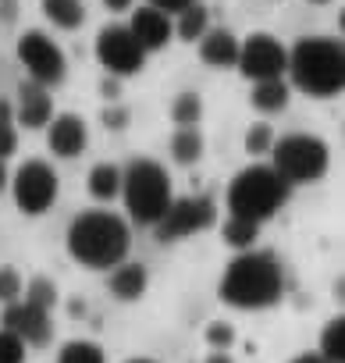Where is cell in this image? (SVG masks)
I'll list each match as a JSON object with an SVG mask.
<instances>
[{
  "mask_svg": "<svg viewBox=\"0 0 345 363\" xmlns=\"http://www.w3.org/2000/svg\"><path fill=\"white\" fill-rule=\"evenodd\" d=\"M64 246L75 264H82L89 271H111L128 257L132 228L114 211H82L72 218Z\"/></svg>",
  "mask_w": 345,
  "mask_h": 363,
  "instance_id": "6da1fadb",
  "label": "cell"
},
{
  "mask_svg": "<svg viewBox=\"0 0 345 363\" xmlns=\"http://www.w3.org/2000/svg\"><path fill=\"white\" fill-rule=\"evenodd\" d=\"M100 118H103V125H107V128H114V132L128 125V111H125V107H107Z\"/></svg>",
  "mask_w": 345,
  "mask_h": 363,
  "instance_id": "d6a6232c",
  "label": "cell"
},
{
  "mask_svg": "<svg viewBox=\"0 0 345 363\" xmlns=\"http://www.w3.org/2000/svg\"><path fill=\"white\" fill-rule=\"evenodd\" d=\"M47 146H50V153L61 157V160L79 157V153L89 146V128H86V121H82L79 114H72V111L54 114V118L47 121Z\"/></svg>",
  "mask_w": 345,
  "mask_h": 363,
  "instance_id": "4fadbf2b",
  "label": "cell"
},
{
  "mask_svg": "<svg viewBox=\"0 0 345 363\" xmlns=\"http://www.w3.org/2000/svg\"><path fill=\"white\" fill-rule=\"evenodd\" d=\"M0 22H4V26L18 22V0H0Z\"/></svg>",
  "mask_w": 345,
  "mask_h": 363,
  "instance_id": "d590c367",
  "label": "cell"
},
{
  "mask_svg": "<svg viewBox=\"0 0 345 363\" xmlns=\"http://www.w3.org/2000/svg\"><path fill=\"white\" fill-rule=\"evenodd\" d=\"M96 61L107 75L114 79H132L146 68V50L135 43V36L128 33V26H103L96 33Z\"/></svg>",
  "mask_w": 345,
  "mask_h": 363,
  "instance_id": "30bf717a",
  "label": "cell"
},
{
  "mask_svg": "<svg viewBox=\"0 0 345 363\" xmlns=\"http://www.w3.org/2000/svg\"><path fill=\"white\" fill-rule=\"evenodd\" d=\"M149 289V271L142 264H128L121 260L118 267H111L107 274V292L118 299V303H139Z\"/></svg>",
  "mask_w": 345,
  "mask_h": 363,
  "instance_id": "2e32d148",
  "label": "cell"
},
{
  "mask_svg": "<svg viewBox=\"0 0 345 363\" xmlns=\"http://www.w3.org/2000/svg\"><path fill=\"white\" fill-rule=\"evenodd\" d=\"M196 47H200V61L210 68L225 72V68H235V61H239V36L232 29H207L196 40Z\"/></svg>",
  "mask_w": 345,
  "mask_h": 363,
  "instance_id": "e0dca14e",
  "label": "cell"
},
{
  "mask_svg": "<svg viewBox=\"0 0 345 363\" xmlns=\"http://www.w3.org/2000/svg\"><path fill=\"white\" fill-rule=\"evenodd\" d=\"M203 132L200 128H175V135H171V160L182 164V167H193L203 160Z\"/></svg>",
  "mask_w": 345,
  "mask_h": 363,
  "instance_id": "7402d4cb",
  "label": "cell"
},
{
  "mask_svg": "<svg viewBox=\"0 0 345 363\" xmlns=\"http://www.w3.org/2000/svg\"><path fill=\"white\" fill-rule=\"evenodd\" d=\"M171 29H175V40H182V43H196V40L210 29V8L200 4V0H193L189 8H182L175 18H171Z\"/></svg>",
  "mask_w": 345,
  "mask_h": 363,
  "instance_id": "d6986e66",
  "label": "cell"
},
{
  "mask_svg": "<svg viewBox=\"0 0 345 363\" xmlns=\"http://www.w3.org/2000/svg\"><path fill=\"white\" fill-rule=\"evenodd\" d=\"M288 86L317 96V100H331L341 96L345 89V47L334 36H299L288 50Z\"/></svg>",
  "mask_w": 345,
  "mask_h": 363,
  "instance_id": "3957f363",
  "label": "cell"
},
{
  "mask_svg": "<svg viewBox=\"0 0 345 363\" xmlns=\"http://www.w3.org/2000/svg\"><path fill=\"white\" fill-rule=\"evenodd\" d=\"M171 200H175V189H171V174L164 164L135 157L128 160V167H121V203L132 225L153 228L171 207Z\"/></svg>",
  "mask_w": 345,
  "mask_h": 363,
  "instance_id": "5b68a950",
  "label": "cell"
},
{
  "mask_svg": "<svg viewBox=\"0 0 345 363\" xmlns=\"http://www.w3.org/2000/svg\"><path fill=\"white\" fill-rule=\"evenodd\" d=\"M149 8H157V11H164V15H179L182 8H189L193 0H146Z\"/></svg>",
  "mask_w": 345,
  "mask_h": 363,
  "instance_id": "836d02e7",
  "label": "cell"
},
{
  "mask_svg": "<svg viewBox=\"0 0 345 363\" xmlns=\"http://www.w3.org/2000/svg\"><path fill=\"white\" fill-rule=\"evenodd\" d=\"M15 54H18L26 75L33 82H40L43 89H57L68 79V54L43 29H26L18 36V43H15Z\"/></svg>",
  "mask_w": 345,
  "mask_h": 363,
  "instance_id": "52a82bcc",
  "label": "cell"
},
{
  "mask_svg": "<svg viewBox=\"0 0 345 363\" xmlns=\"http://www.w3.org/2000/svg\"><path fill=\"white\" fill-rule=\"evenodd\" d=\"M203 338H207V345H210V349H225V352H228V349L235 345V338H239V335H235V328H232V324H225V320H210V324H207V331H203Z\"/></svg>",
  "mask_w": 345,
  "mask_h": 363,
  "instance_id": "f546056e",
  "label": "cell"
},
{
  "mask_svg": "<svg viewBox=\"0 0 345 363\" xmlns=\"http://www.w3.org/2000/svg\"><path fill=\"white\" fill-rule=\"evenodd\" d=\"M8 189L15 196V207L26 214V218H40L47 214L54 203H57V193H61V178L57 171L47 164V160H26L18 164V171L11 174Z\"/></svg>",
  "mask_w": 345,
  "mask_h": 363,
  "instance_id": "ba28073f",
  "label": "cell"
},
{
  "mask_svg": "<svg viewBox=\"0 0 345 363\" xmlns=\"http://www.w3.org/2000/svg\"><path fill=\"white\" fill-rule=\"evenodd\" d=\"M288 196H292V186L271 164H249L232 178L225 207L232 218H246L253 225H264L288 203Z\"/></svg>",
  "mask_w": 345,
  "mask_h": 363,
  "instance_id": "277c9868",
  "label": "cell"
},
{
  "mask_svg": "<svg viewBox=\"0 0 345 363\" xmlns=\"http://www.w3.org/2000/svg\"><path fill=\"white\" fill-rule=\"evenodd\" d=\"M310 4H331V0H310Z\"/></svg>",
  "mask_w": 345,
  "mask_h": 363,
  "instance_id": "7bdbcfd3",
  "label": "cell"
},
{
  "mask_svg": "<svg viewBox=\"0 0 345 363\" xmlns=\"http://www.w3.org/2000/svg\"><path fill=\"white\" fill-rule=\"evenodd\" d=\"M214 225H217V203L210 196H182V200H171V207L153 225V232L157 242H182Z\"/></svg>",
  "mask_w": 345,
  "mask_h": 363,
  "instance_id": "9c48e42d",
  "label": "cell"
},
{
  "mask_svg": "<svg viewBox=\"0 0 345 363\" xmlns=\"http://www.w3.org/2000/svg\"><path fill=\"white\" fill-rule=\"evenodd\" d=\"M40 11H43V18L54 29H64V33H75L86 22V4L82 0H40Z\"/></svg>",
  "mask_w": 345,
  "mask_h": 363,
  "instance_id": "44dd1931",
  "label": "cell"
},
{
  "mask_svg": "<svg viewBox=\"0 0 345 363\" xmlns=\"http://www.w3.org/2000/svg\"><path fill=\"white\" fill-rule=\"evenodd\" d=\"M271 167L288 182V186H313V182H320L331 167V150L320 135L288 132V135L274 139Z\"/></svg>",
  "mask_w": 345,
  "mask_h": 363,
  "instance_id": "8992f818",
  "label": "cell"
},
{
  "mask_svg": "<svg viewBox=\"0 0 345 363\" xmlns=\"http://www.w3.org/2000/svg\"><path fill=\"white\" fill-rule=\"evenodd\" d=\"M86 182H89V196H93V200H100V203H111V200H118V196H121V167H118V164H111V160L93 164Z\"/></svg>",
  "mask_w": 345,
  "mask_h": 363,
  "instance_id": "ffe728a7",
  "label": "cell"
},
{
  "mask_svg": "<svg viewBox=\"0 0 345 363\" xmlns=\"http://www.w3.org/2000/svg\"><path fill=\"white\" fill-rule=\"evenodd\" d=\"M100 93H103V100L118 104V100H121V82H118L114 75H103V82H100Z\"/></svg>",
  "mask_w": 345,
  "mask_h": 363,
  "instance_id": "e575fe53",
  "label": "cell"
},
{
  "mask_svg": "<svg viewBox=\"0 0 345 363\" xmlns=\"http://www.w3.org/2000/svg\"><path fill=\"white\" fill-rule=\"evenodd\" d=\"M221 239L225 246H232L235 253H246V250H256V239H260V225L246 221V218H225L221 225Z\"/></svg>",
  "mask_w": 345,
  "mask_h": 363,
  "instance_id": "603a6c76",
  "label": "cell"
},
{
  "mask_svg": "<svg viewBox=\"0 0 345 363\" xmlns=\"http://www.w3.org/2000/svg\"><path fill=\"white\" fill-rule=\"evenodd\" d=\"M217 296L235 310H271L285 296V271L267 250L235 253L221 274Z\"/></svg>",
  "mask_w": 345,
  "mask_h": 363,
  "instance_id": "7a4b0ae2",
  "label": "cell"
},
{
  "mask_svg": "<svg viewBox=\"0 0 345 363\" xmlns=\"http://www.w3.org/2000/svg\"><path fill=\"white\" fill-rule=\"evenodd\" d=\"M15 125H22V128H47V121L54 118V96H50V89H43L40 82H33V79H26L22 86H18V93H15Z\"/></svg>",
  "mask_w": 345,
  "mask_h": 363,
  "instance_id": "9a60e30c",
  "label": "cell"
},
{
  "mask_svg": "<svg viewBox=\"0 0 345 363\" xmlns=\"http://www.w3.org/2000/svg\"><path fill=\"white\" fill-rule=\"evenodd\" d=\"M128 33H132L135 43L146 50V57L157 54V50H164L171 40H175V29H171V15H164V11H157V8H149V4H142V8L132 11Z\"/></svg>",
  "mask_w": 345,
  "mask_h": 363,
  "instance_id": "5bb4252c",
  "label": "cell"
},
{
  "mask_svg": "<svg viewBox=\"0 0 345 363\" xmlns=\"http://www.w3.org/2000/svg\"><path fill=\"white\" fill-rule=\"evenodd\" d=\"M4 328L11 331V335H18L26 345H50V338H54V324H50V313L47 310H40V306H33V303H26V299H18V303H8L4 306Z\"/></svg>",
  "mask_w": 345,
  "mask_h": 363,
  "instance_id": "7c38bea8",
  "label": "cell"
},
{
  "mask_svg": "<svg viewBox=\"0 0 345 363\" xmlns=\"http://www.w3.org/2000/svg\"><path fill=\"white\" fill-rule=\"evenodd\" d=\"M292 100V86L288 79H267V82H253V93H249V104L253 111L260 114H281Z\"/></svg>",
  "mask_w": 345,
  "mask_h": 363,
  "instance_id": "ac0fdd59",
  "label": "cell"
},
{
  "mask_svg": "<svg viewBox=\"0 0 345 363\" xmlns=\"http://www.w3.org/2000/svg\"><path fill=\"white\" fill-rule=\"evenodd\" d=\"M203 118V96L193 89H182L175 100H171V121L179 128H196Z\"/></svg>",
  "mask_w": 345,
  "mask_h": 363,
  "instance_id": "d4e9b609",
  "label": "cell"
},
{
  "mask_svg": "<svg viewBox=\"0 0 345 363\" xmlns=\"http://www.w3.org/2000/svg\"><path fill=\"white\" fill-rule=\"evenodd\" d=\"M18 150V128L15 125H0V160H8Z\"/></svg>",
  "mask_w": 345,
  "mask_h": 363,
  "instance_id": "1f68e13d",
  "label": "cell"
},
{
  "mask_svg": "<svg viewBox=\"0 0 345 363\" xmlns=\"http://www.w3.org/2000/svg\"><path fill=\"white\" fill-rule=\"evenodd\" d=\"M26 296V303H33V306H40V310H54L57 306V299H61V292H57V281L54 278H47V274H36V278H29V285L22 289Z\"/></svg>",
  "mask_w": 345,
  "mask_h": 363,
  "instance_id": "4316f807",
  "label": "cell"
},
{
  "mask_svg": "<svg viewBox=\"0 0 345 363\" xmlns=\"http://www.w3.org/2000/svg\"><path fill=\"white\" fill-rule=\"evenodd\" d=\"M128 363H157V359H128Z\"/></svg>",
  "mask_w": 345,
  "mask_h": 363,
  "instance_id": "b9f144b4",
  "label": "cell"
},
{
  "mask_svg": "<svg viewBox=\"0 0 345 363\" xmlns=\"http://www.w3.org/2000/svg\"><path fill=\"white\" fill-rule=\"evenodd\" d=\"M8 182H11V174H8V167H4V160H0V193L8 189Z\"/></svg>",
  "mask_w": 345,
  "mask_h": 363,
  "instance_id": "60d3db41",
  "label": "cell"
},
{
  "mask_svg": "<svg viewBox=\"0 0 345 363\" xmlns=\"http://www.w3.org/2000/svg\"><path fill=\"white\" fill-rule=\"evenodd\" d=\"M22 289H26V281H22V274H18V267H11V264H0V303H18L22 299Z\"/></svg>",
  "mask_w": 345,
  "mask_h": 363,
  "instance_id": "f1b7e54d",
  "label": "cell"
},
{
  "mask_svg": "<svg viewBox=\"0 0 345 363\" xmlns=\"http://www.w3.org/2000/svg\"><path fill=\"white\" fill-rule=\"evenodd\" d=\"M274 128L267 125V121H256V125H249L246 128V135H242V146H246V153H253V157H260V153H271V146H274Z\"/></svg>",
  "mask_w": 345,
  "mask_h": 363,
  "instance_id": "83f0119b",
  "label": "cell"
},
{
  "mask_svg": "<svg viewBox=\"0 0 345 363\" xmlns=\"http://www.w3.org/2000/svg\"><path fill=\"white\" fill-rule=\"evenodd\" d=\"M132 4H135V0H103L107 11H132Z\"/></svg>",
  "mask_w": 345,
  "mask_h": 363,
  "instance_id": "74e56055",
  "label": "cell"
},
{
  "mask_svg": "<svg viewBox=\"0 0 345 363\" xmlns=\"http://www.w3.org/2000/svg\"><path fill=\"white\" fill-rule=\"evenodd\" d=\"M288 363H327L320 352H299L295 359H288Z\"/></svg>",
  "mask_w": 345,
  "mask_h": 363,
  "instance_id": "ab89813d",
  "label": "cell"
},
{
  "mask_svg": "<svg viewBox=\"0 0 345 363\" xmlns=\"http://www.w3.org/2000/svg\"><path fill=\"white\" fill-rule=\"evenodd\" d=\"M317 352H320L327 363H345V317H341V313L324 324Z\"/></svg>",
  "mask_w": 345,
  "mask_h": 363,
  "instance_id": "cb8c5ba5",
  "label": "cell"
},
{
  "mask_svg": "<svg viewBox=\"0 0 345 363\" xmlns=\"http://www.w3.org/2000/svg\"><path fill=\"white\" fill-rule=\"evenodd\" d=\"M0 125H15V104L8 96H0Z\"/></svg>",
  "mask_w": 345,
  "mask_h": 363,
  "instance_id": "8d00e7d4",
  "label": "cell"
},
{
  "mask_svg": "<svg viewBox=\"0 0 345 363\" xmlns=\"http://www.w3.org/2000/svg\"><path fill=\"white\" fill-rule=\"evenodd\" d=\"M57 363H107V352L100 342H89V338H72L61 345L57 352Z\"/></svg>",
  "mask_w": 345,
  "mask_h": 363,
  "instance_id": "484cf974",
  "label": "cell"
},
{
  "mask_svg": "<svg viewBox=\"0 0 345 363\" xmlns=\"http://www.w3.org/2000/svg\"><path fill=\"white\" fill-rule=\"evenodd\" d=\"M235 68L242 72V79L249 82H267V79H285L288 68V47L271 36V33H253L246 40H239V61Z\"/></svg>",
  "mask_w": 345,
  "mask_h": 363,
  "instance_id": "8fae6325",
  "label": "cell"
},
{
  "mask_svg": "<svg viewBox=\"0 0 345 363\" xmlns=\"http://www.w3.org/2000/svg\"><path fill=\"white\" fill-rule=\"evenodd\" d=\"M26 342L11 335L8 328H0V363H26Z\"/></svg>",
  "mask_w": 345,
  "mask_h": 363,
  "instance_id": "4dcf8cb0",
  "label": "cell"
},
{
  "mask_svg": "<svg viewBox=\"0 0 345 363\" xmlns=\"http://www.w3.org/2000/svg\"><path fill=\"white\" fill-rule=\"evenodd\" d=\"M207 363H235V359H232V352H225V349H210Z\"/></svg>",
  "mask_w": 345,
  "mask_h": 363,
  "instance_id": "f35d334b",
  "label": "cell"
}]
</instances>
